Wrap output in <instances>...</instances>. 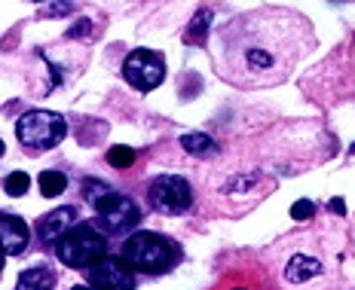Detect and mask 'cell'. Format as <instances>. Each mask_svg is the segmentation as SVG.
<instances>
[{"label":"cell","mask_w":355,"mask_h":290,"mask_svg":"<svg viewBox=\"0 0 355 290\" xmlns=\"http://www.w3.org/2000/svg\"><path fill=\"white\" fill-rule=\"evenodd\" d=\"M123 257L129 260V266H135V269L157 275V272H166L175 266L178 248L172 239H166V235H159V233H135L123 244Z\"/></svg>","instance_id":"cell-2"},{"label":"cell","mask_w":355,"mask_h":290,"mask_svg":"<svg viewBox=\"0 0 355 290\" xmlns=\"http://www.w3.org/2000/svg\"><path fill=\"white\" fill-rule=\"evenodd\" d=\"M123 77L129 86H135L138 92H150L162 83L166 77V64L162 55H157L153 49H135L123 64Z\"/></svg>","instance_id":"cell-7"},{"label":"cell","mask_w":355,"mask_h":290,"mask_svg":"<svg viewBox=\"0 0 355 290\" xmlns=\"http://www.w3.org/2000/svg\"><path fill=\"white\" fill-rule=\"evenodd\" d=\"M31 242V229L16 214H0V251L6 257H19Z\"/></svg>","instance_id":"cell-9"},{"label":"cell","mask_w":355,"mask_h":290,"mask_svg":"<svg viewBox=\"0 0 355 290\" xmlns=\"http://www.w3.org/2000/svg\"><path fill=\"white\" fill-rule=\"evenodd\" d=\"M89 25H92V21H89V19H83V21H80V28H71V31H68V37H80V34H89Z\"/></svg>","instance_id":"cell-21"},{"label":"cell","mask_w":355,"mask_h":290,"mask_svg":"<svg viewBox=\"0 0 355 290\" xmlns=\"http://www.w3.org/2000/svg\"><path fill=\"white\" fill-rule=\"evenodd\" d=\"M181 147L190 156H214V153H218V144H214L209 135H199V132H193V135H184Z\"/></svg>","instance_id":"cell-14"},{"label":"cell","mask_w":355,"mask_h":290,"mask_svg":"<svg viewBox=\"0 0 355 290\" xmlns=\"http://www.w3.org/2000/svg\"><path fill=\"white\" fill-rule=\"evenodd\" d=\"M37 187H40V196L55 199V196H62V192H64V187H68V177H64V171L49 168V171H43V174H40Z\"/></svg>","instance_id":"cell-13"},{"label":"cell","mask_w":355,"mask_h":290,"mask_svg":"<svg viewBox=\"0 0 355 290\" xmlns=\"http://www.w3.org/2000/svg\"><path fill=\"white\" fill-rule=\"evenodd\" d=\"M73 10V6L68 3V0H62V3H53V6H49V12H53V16H64V12H71Z\"/></svg>","instance_id":"cell-20"},{"label":"cell","mask_w":355,"mask_h":290,"mask_svg":"<svg viewBox=\"0 0 355 290\" xmlns=\"http://www.w3.org/2000/svg\"><path fill=\"white\" fill-rule=\"evenodd\" d=\"M107 162L114 168H129L132 162H135V150H132V147H110L107 150Z\"/></svg>","instance_id":"cell-17"},{"label":"cell","mask_w":355,"mask_h":290,"mask_svg":"<svg viewBox=\"0 0 355 290\" xmlns=\"http://www.w3.org/2000/svg\"><path fill=\"white\" fill-rule=\"evenodd\" d=\"M73 220H77V211H73V208H68V205L55 208V211H49L46 217L37 223V235H40V242L53 244V242H58L73 226Z\"/></svg>","instance_id":"cell-10"},{"label":"cell","mask_w":355,"mask_h":290,"mask_svg":"<svg viewBox=\"0 0 355 290\" xmlns=\"http://www.w3.org/2000/svg\"><path fill=\"white\" fill-rule=\"evenodd\" d=\"M107 192H110V190L105 187V183H98V181H86V183H83V196H86L89 205H98L101 199L107 196Z\"/></svg>","instance_id":"cell-18"},{"label":"cell","mask_w":355,"mask_h":290,"mask_svg":"<svg viewBox=\"0 0 355 290\" xmlns=\"http://www.w3.org/2000/svg\"><path fill=\"white\" fill-rule=\"evenodd\" d=\"M28 187H31V177H28L25 171H12V174L6 177V183H3L6 196H25Z\"/></svg>","instance_id":"cell-16"},{"label":"cell","mask_w":355,"mask_h":290,"mask_svg":"<svg viewBox=\"0 0 355 290\" xmlns=\"http://www.w3.org/2000/svg\"><path fill=\"white\" fill-rule=\"evenodd\" d=\"M89 284L95 290H135V275L116 257H101L89 266Z\"/></svg>","instance_id":"cell-8"},{"label":"cell","mask_w":355,"mask_h":290,"mask_svg":"<svg viewBox=\"0 0 355 290\" xmlns=\"http://www.w3.org/2000/svg\"><path fill=\"white\" fill-rule=\"evenodd\" d=\"M147 199L159 214H184L193 202V190L184 177L178 174H159L147 187Z\"/></svg>","instance_id":"cell-5"},{"label":"cell","mask_w":355,"mask_h":290,"mask_svg":"<svg viewBox=\"0 0 355 290\" xmlns=\"http://www.w3.org/2000/svg\"><path fill=\"white\" fill-rule=\"evenodd\" d=\"M309 46L313 31L300 12L263 6L220 28L214 62L230 86L266 89L291 77Z\"/></svg>","instance_id":"cell-1"},{"label":"cell","mask_w":355,"mask_h":290,"mask_svg":"<svg viewBox=\"0 0 355 290\" xmlns=\"http://www.w3.org/2000/svg\"><path fill=\"white\" fill-rule=\"evenodd\" d=\"M236 290H245V287H236Z\"/></svg>","instance_id":"cell-27"},{"label":"cell","mask_w":355,"mask_h":290,"mask_svg":"<svg viewBox=\"0 0 355 290\" xmlns=\"http://www.w3.org/2000/svg\"><path fill=\"white\" fill-rule=\"evenodd\" d=\"M64 135H68V123L53 110H31L16 123V138L34 153L53 150L55 144L64 141Z\"/></svg>","instance_id":"cell-3"},{"label":"cell","mask_w":355,"mask_h":290,"mask_svg":"<svg viewBox=\"0 0 355 290\" xmlns=\"http://www.w3.org/2000/svg\"><path fill=\"white\" fill-rule=\"evenodd\" d=\"M95 211H98V223L101 229L110 235H123L129 233L132 226H135L138 220H141V211H138V205L132 202L129 196H120V192L110 190L105 199H101L98 205H95Z\"/></svg>","instance_id":"cell-6"},{"label":"cell","mask_w":355,"mask_h":290,"mask_svg":"<svg viewBox=\"0 0 355 290\" xmlns=\"http://www.w3.org/2000/svg\"><path fill=\"white\" fill-rule=\"evenodd\" d=\"M319 272H322L319 260H313V257H294L291 263H288V269H285V278L291 281V284H303V281L315 278Z\"/></svg>","instance_id":"cell-12"},{"label":"cell","mask_w":355,"mask_h":290,"mask_svg":"<svg viewBox=\"0 0 355 290\" xmlns=\"http://www.w3.org/2000/svg\"><path fill=\"white\" fill-rule=\"evenodd\" d=\"M0 269H3V251H0Z\"/></svg>","instance_id":"cell-25"},{"label":"cell","mask_w":355,"mask_h":290,"mask_svg":"<svg viewBox=\"0 0 355 290\" xmlns=\"http://www.w3.org/2000/svg\"><path fill=\"white\" fill-rule=\"evenodd\" d=\"M55 287V275L46 266H34V269L21 272L16 281V290H53Z\"/></svg>","instance_id":"cell-11"},{"label":"cell","mask_w":355,"mask_h":290,"mask_svg":"<svg viewBox=\"0 0 355 290\" xmlns=\"http://www.w3.org/2000/svg\"><path fill=\"white\" fill-rule=\"evenodd\" d=\"M211 10H202L199 16L190 21L187 34H184V43H190V46H199V43H205V34H209V25H211Z\"/></svg>","instance_id":"cell-15"},{"label":"cell","mask_w":355,"mask_h":290,"mask_svg":"<svg viewBox=\"0 0 355 290\" xmlns=\"http://www.w3.org/2000/svg\"><path fill=\"white\" fill-rule=\"evenodd\" d=\"M331 211H334V214H346V205H343V199H334V202H331Z\"/></svg>","instance_id":"cell-22"},{"label":"cell","mask_w":355,"mask_h":290,"mask_svg":"<svg viewBox=\"0 0 355 290\" xmlns=\"http://www.w3.org/2000/svg\"><path fill=\"white\" fill-rule=\"evenodd\" d=\"M313 214H315V205L306 202V199H300V202L291 205V217H294V220H309Z\"/></svg>","instance_id":"cell-19"},{"label":"cell","mask_w":355,"mask_h":290,"mask_svg":"<svg viewBox=\"0 0 355 290\" xmlns=\"http://www.w3.org/2000/svg\"><path fill=\"white\" fill-rule=\"evenodd\" d=\"M3 150H6V144H3V141H0V156H3Z\"/></svg>","instance_id":"cell-23"},{"label":"cell","mask_w":355,"mask_h":290,"mask_svg":"<svg viewBox=\"0 0 355 290\" xmlns=\"http://www.w3.org/2000/svg\"><path fill=\"white\" fill-rule=\"evenodd\" d=\"M34 3H43V0H34Z\"/></svg>","instance_id":"cell-26"},{"label":"cell","mask_w":355,"mask_h":290,"mask_svg":"<svg viewBox=\"0 0 355 290\" xmlns=\"http://www.w3.org/2000/svg\"><path fill=\"white\" fill-rule=\"evenodd\" d=\"M105 251H107L105 239H101L92 226H77L55 242L58 260H62L64 266H73V269H89L95 260L105 257Z\"/></svg>","instance_id":"cell-4"},{"label":"cell","mask_w":355,"mask_h":290,"mask_svg":"<svg viewBox=\"0 0 355 290\" xmlns=\"http://www.w3.org/2000/svg\"><path fill=\"white\" fill-rule=\"evenodd\" d=\"M71 290H89V287H83V284H77V287H71Z\"/></svg>","instance_id":"cell-24"}]
</instances>
